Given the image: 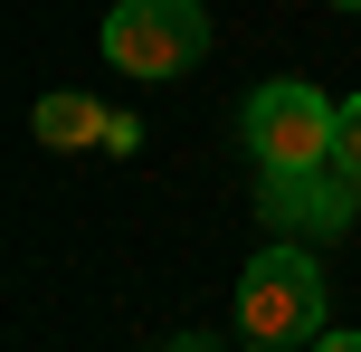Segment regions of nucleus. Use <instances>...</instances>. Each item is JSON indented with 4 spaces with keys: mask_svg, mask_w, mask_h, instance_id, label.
Masks as SVG:
<instances>
[{
    "mask_svg": "<svg viewBox=\"0 0 361 352\" xmlns=\"http://www.w3.org/2000/svg\"><path fill=\"white\" fill-rule=\"evenodd\" d=\"M247 352H276V343H247Z\"/></svg>",
    "mask_w": 361,
    "mask_h": 352,
    "instance_id": "obj_8",
    "label": "nucleus"
},
{
    "mask_svg": "<svg viewBox=\"0 0 361 352\" xmlns=\"http://www.w3.org/2000/svg\"><path fill=\"white\" fill-rule=\"evenodd\" d=\"M238 133H247V162H257V171H314V162H333L343 105H333V95H314L305 76H276V86L247 95Z\"/></svg>",
    "mask_w": 361,
    "mask_h": 352,
    "instance_id": "obj_2",
    "label": "nucleus"
},
{
    "mask_svg": "<svg viewBox=\"0 0 361 352\" xmlns=\"http://www.w3.org/2000/svg\"><path fill=\"white\" fill-rule=\"evenodd\" d=\"M333 162H343L352 181H361V95H352V105H343V133H333Z\"/></svg>",
    "mask_w": 361,
    "mask_h": 352,
    "instance_id": "obj_6",
    "label": "nucleus"
},
{
    "mask_svg": "<svg viewBox=\"0 0 361 352\" xmlns=\"http://www.w3.org/2000/svg\"><path fill=\"white\" fill-rule=\"evenodd\" d=\"M314 352H361V343H352V334H324V343H314Z\"/></svg>",
    "mask_w": 361,
    "mask_h": 352,
    "instance_id": "obj_7",
    "label": "nucleus"
},
{
    "mask_svg": "<svg viewBox=\"0 0 361 352\" xmlns=\"http://www.w3.org/2000/svg\"><path fill=\"white\" fill-rule=\"evenodd\" d=\"M352 200H361V181H352L343 162L267 171V181H257V219H267V229H286V238H333V229L352 219Z\"/></svg>",
    "mask_w": 361,
    "mask_h": 352,
    "instance_id": "obj_4",
    "label": "nucleus"
},
{
    "mask_svg": "<svg viewBox=\"0 0 361 352\" xmlns=\"http://www.w3.org/2000/svg\"><path fill=\"white\" fill-rule=\"evenodd\" d=\"M105 57L124 76H143V86L190 76L209 57V10L200 0H114L105 10Z\"/></svg>",
    "mask_w": 361,
    "mask_h": 352,
    "instance_id": "obj_3",
    "label": "nucleus"
},
{
    "mask_svg": "<svg viewBox=\"0 0 361 352\" xmlns=\"http://www.w3.org/2000/svg\"><path fill=\"white\" fill-rule=\"evenodd\" d=\"M343 10H361V0H343Z\"/></svg>",
    "mask_w": 361,
    "mask_h": 352,
    "instance_id": "obj_9",
    "label": "nucleus"
},
{
    "mask_svg": "<svg viewBox=\"0 0 361 352\" xmlns=\"http://www.w3.org/2000/svg\"><path fill=\"white\" fill-rule=\"evenodd\" d=\"M29 133H38V143H48V152H105V133H114V105H95V95H48V105H38L29 114Z\"/></svg>",
    "mask_w": 361,
    "mask_h": 352,
    "instance_id": "obj_5",
    "label": "nucleus"
},
{
    "mask_svg": "<svg viewBox=\"0 0 361 352\" xmlns=\"http://www.w3.org/2000/svg\"><path fill=\"white\" fill-rule=\"evenodd\" d=\"M238 334L247 343H324V267L305 257V238H276L238 267Z\"/></svg>",
    "mask_w": 361,
    "mask_h": 352,
    "instance_id": "obj_1",
    "label": "nucleus"
}]
</instances>
